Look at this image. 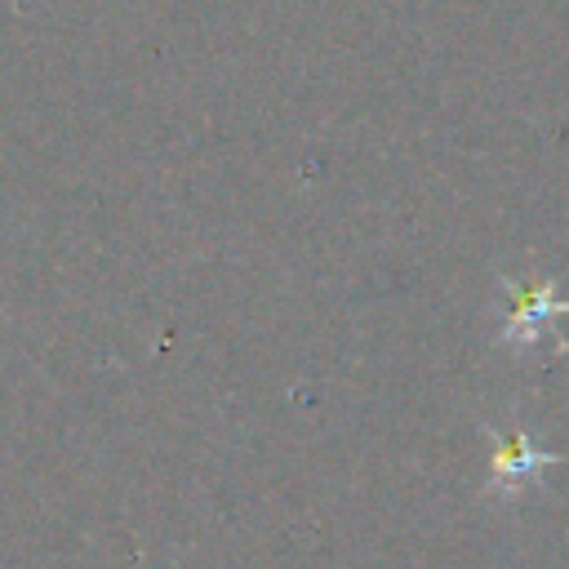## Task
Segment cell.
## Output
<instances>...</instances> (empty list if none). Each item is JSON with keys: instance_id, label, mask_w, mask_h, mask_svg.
I'll list each match as a JSON object with an SVG mask.
<instances>
[{"instance_id": "1", "label": "cell", "mask_w": 569, "mask_h": 569, "mask_svg": "<svg viewBox=\"0 0 569 569\" xmlns=\"http://www.w3.org/2000/svg\"><path fill=\"white\" fill-rule=\"evenodd\" d=\"M569 311V302H556L551 284H529L516 293L511 284V316H507V338L511 342H538L547 333V320L556 325V316Z\"/></svg>"}, {"instance_id": "2", "label": "cell", "mask_w": 569, "mask_h": 569, "mask_svg": "<svg viewBox=\"0 0 569 569\" xmlns=\"http://www.w3.org/2000/svg\"><path fill=\"white\" fill-rule=\"evenodd\" d=\"M547 462H551V458L538 453V449H529V440L516 431V436H507V440L498 445V453H493V485H498L502 493H520L525 485L542 480Z\"/></svg>"}]
</instances>
